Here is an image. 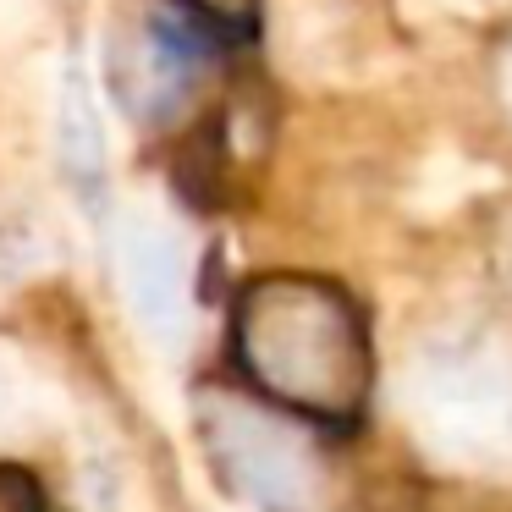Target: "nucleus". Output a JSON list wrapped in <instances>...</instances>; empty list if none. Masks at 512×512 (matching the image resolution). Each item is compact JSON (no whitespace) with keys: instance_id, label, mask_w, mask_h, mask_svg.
Wrapping results in <instances>:
<instances>
[{"instance_id":"4","label":"nucleus","mask_w":512,"mask_h":512,"mask_svg":"<svg viewBox=\"0 0 512 512\" xmlns=\"http://www.w3.org/2000/svg\"><path fill=\"white\" fill-rule=\"evenodd\" d=\"M116 270H122L133 320L166 347L182 342V325H188V259H182L177 237L149 215H133L116 232Z\"/></svg>"},{"instance_id":"1","label":"nucleus","mask_w":512,"mask_h":512,"mask_svg":"<svg viewBox=\"0 0 512 512\" xmlns=\"http://www.w3.org/2000/svg\"><path fill=\"white\" fill-rule=\"evenodd\" d=\"M232 364L270 408L353 430L369 397L364 314L336 281L259 276L232 303Z\"/></svg>"},{"instance_id":"5","label":"nucleus","mask_w":512,"mask_h":512,"mask_svg":"<svg viewBox=\"0 0 512 512\" xmlns=\"http://www.w3.org/2000/svg\"><path fill=\"white\" fill-rule=\"evenodd\" d=\"M56 149L61 166L78 177V188H89L105 166V138H100V116H94V94L83 83V72L72 67L61 83V105H56Z\"/></svg>"},{"instance_id":"3","label":"nucleus","mask_w":512,"mask_h":512,"mask_svg":"<svg viewBox=\"0 0 512 512\" xmlns=\"http://www.w3.org/2000/svg\"><path fill=\"white\" fill-rule=\"evenodd\" d=\"M215 67V28L193 12H149L111 45V89L138 122H166Z\"/></svg>"},{"instance_id":"2","label":"nucleus","mask_w":512,"mask_h":512,"mask_svg":"<svg viewBox=\"0 0 512 512\" xmlns=\"http://www.w3.org/2000/svg\"><path fill=\"white\" fill-rule=\"evenodd\" d=\"M199 435L215 474L243 501L265 512H314L320 507V463L287 413L248 397H210L199 408Z\"/></svg>"},{"instance_id":"6","label":"nucleus","mask_w":512,"mask_h":512,"mask_svg":"<svg viewBox=\"0 0 512 512\" xmlns=\"http://www.w3.org/2000/svg\"><path fill=\"white\" fill-rule=\"evenodd\" d=\"M182 12L210 23L215 34H248L259 17V0H182Z\"/></svg>"}]
</instances>
